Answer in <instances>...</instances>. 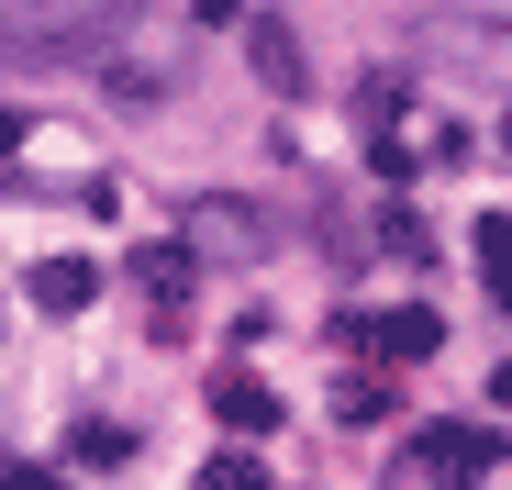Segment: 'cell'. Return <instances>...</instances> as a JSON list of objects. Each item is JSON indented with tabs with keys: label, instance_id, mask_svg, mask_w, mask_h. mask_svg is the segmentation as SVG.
<instances>
[{
	"label": "cell",
	"instance_id": "ba28073f",
	"mask_svg": "<svg viewBox=\"0 0 512 490\" xmlns=\"http://www.w3.org/2000/svg\"><path fill=\"white\" fill-rule=\"evenodd\" d=\"M468 245H479V279H490V301L512 312V212H479V223H468Z\"/></svg>",
	"mask_w": 512,
	"mask_h": 490
},
{
	"label": "cell",
	"instance_id": "277c9868",
	"mask_svg": "<svg viewBox=\"0 0 512 490\" xmlns=\"http://www.w3.org/2000/svg\"><path fill=\"white\" fill-rule=\"evenodd\" d=\"M190 245H201V257H256V245H268V212H256V201H190V223H179Z\"/></svg>",
	"mask_w": 512,
	"mask_h": 490
},
{
	"label": "cell",
	"instance_id": "5b68a950",
	"mask_svg": "<svg viewBox=\"0 0 512 490\" xmlns=\"http://www.w3.org/2000/svg\"><path fill=\"white\" fill-rule=\"evenodd\" d=\"M245 67L268 78V90H290V101L312 90V56H301V34H290L279 12H245Z\"/></svg>",
	"mask_w": 512,
	"mask_h": 490
},
{
	"label": "cell",
	"instance_id": "52a82bcc",
	"mask_svg": "<svg viewBox=\"0 0 512 490\" xmlns=\"http://www.w3.org/2000/svg\"><path fill=\"white\" fill-rule=\"evenodd\" d=\"M90 301H101V268L90 257H45L34 268V312H90Z\"/></svg>",
	"mask_w": 512,
	"mask_h": 490
},
{
	"label": "cell",
	"instance_id": "7c38bea8",
	"mask_svg": "<svg viewBox=\"0 0 512 490\" xmlns=\"http://www.w3.org/2000/svg\"><path fill=\"white\" fill-rule=\"evenodd\" d=\"M334 413H346V424H379V413H401V401H390V379H379V390H368V379H357V390H346V401H334Z\"/></svg>",
	"mask_w": 512,
	"mask_h": 490
},
{
	"label": "cell",
	"instance_id": "30bf717a",
	"mask_svg": "<svg viewBox=\"0 0 512 490\" xmlns=\"http://www.w3.org/2000/svg\"><path fill=\"white\" fill-rule=\"evenodd\" d=\"M67 457H78V468H123V457H134V435H123V424H78V435H67Z\"/></svg>",
	"mask_w": 512,
	"mask_h": 490
},
{
	"label": "cell",
	"instance_id": "4fadbf2b",
	"mask_svg": "<svg viewBox=\"0 0 512 490\" xmlns=\"http://www.w3.org/2000/svg\"><path fill=\"white\" fill-rule=\"evenodd\" d=\"M0 490H67L56 468H34V457H12V468H0Z\"/></svg>",
	"mask_w": 512,
	"mask_h": 490
},
{
	"label": "cell",
	"instance_id": "5bb4252c",
	"mask_svg": "<svg viewBox=\"0 0 512 490\" xmlns=\"http://www.w3.org/2000/svg\"><path fill=\"white\" fill-rule=\"evenodd\" d=\"M190 12H201V23H245V0H190Z\"/></svg>",
	"mask_w": 512,
	"mask_h": 490
},
{
	"label": "cell",
	"instance_id": "8992f818",
	"mask_svg": "<svg viewBox=\"0 0 512 490\" xmlns=\"http://www.w3.org/2000/svg\"><path fill=\"white\" fill-rule=\"evenodd\" d=\"M212 424H223V435H268V424H279V401H268V379H245V368H223V379H212Z\"/></svg>",
	"mask_w": 512,
	"mask_h": 490
},
{
	"label": "cell",
	"instance_id": "3957f363",
	"mask_svg": "<svg viewBox=\"0 0 512 490\" xmlns=\"http://www.w3.org/2000/svg\"><path fill=\"white\" fill-rule=\"evenodd\" d=\"M346 346L412 368V357H435V346H446V312H423V301H401V312H357V323H346Z\"/></svg>",
	"mask_w": 512,
	"mask_h": 490
},
{
	"label": "cell",
	"instance_id": "6da1fadb",
	"mask_svg": "<svg viewBox=\"0 0 512 490\" xmlns=\"http://www.w3.org/2000/svg\"><path fill=\"white\" fill-rule=\"evenodd\" d=\"M423 56L457 67V78H479V90H512V23H468V12H446V23H423Z\"/></svg>",
	"mask_w": 512,
	"mask_h": 490
},
{
	"label": "cell",
	"instance_id": "7a4b0ae2",
	"mask_svg": "<svg viewBox=\"0 0 512 490\" xmlns=\"http://www.w3.org/2000/svg\"><path fill=\"white\" fill-rule=\"evenodd\" d=\"M190 279H201V245H190V234L134 245V290L156 301V335H190Z\"/></svg>",
	"mask_w": 512,
	"mask_h": 490
},
{
	"label": "cell",
	"instance_id": "9c48e42d",
	"mask_svg": "<svg viewBox=\"0 0 512 490\" xmlns=\"http://www.w3.org/2000/svg\"><path fill=\"white\" fill-rule=\"evenodd\" d=\"M423 457H446L457 479H479V468L501 457V435H490V424H435V435H423Z\"/></svg>",
	"mask_w": 512,
	"mask_h": 490
},
{
	"label": "cell",
	"instance_id": "8fae6325",
	"mask_svg": "<svg viewBox=\"0 0 512 490\" xmlns=\"http://www.w3.org/2000/svg\"><path fill=\"white\" fill-rule=\"evenodd\" d=\"M201 490H279V479L256 468V457H212V468H201Z\"/></svg>",
	"mask_w": 512,
	"mask_h": 490
},
{
	"label": "cell",
	"instance_id": "9a60e30c",
	"mask_svg": "<svg viewBox=\"0 0 512 490\" xmlns=\"http://www.w3.org/2000/svg\"><path fill=\"white\" fill-rule=\"evenodd\" d=\"M490 401H501V413H512V368H490Z\"/></svg>",
	"mask_w": 512,
	"mask_h": 490
}]
</instances>
